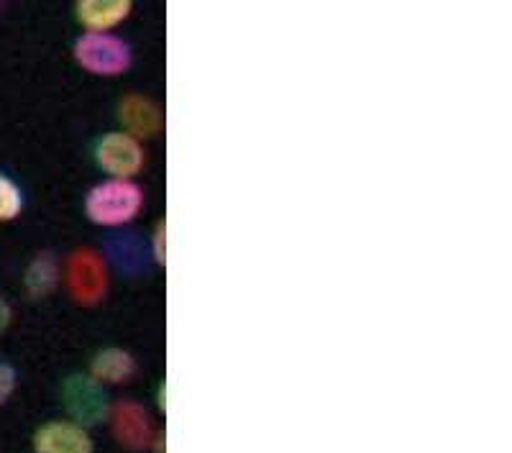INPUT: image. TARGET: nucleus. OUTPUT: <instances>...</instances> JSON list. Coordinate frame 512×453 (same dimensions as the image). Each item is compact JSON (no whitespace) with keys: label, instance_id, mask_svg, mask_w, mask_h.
Wrapping results in <instances>:
<instances>
[{"label":"nucleus","instance_id":"nucleus-1","mask_svg":"<svg viewBox=\"0 0 512 453\" xmlns=\"http://www.w3.org/2000/svg\"><path fill=\"white\" fill-rule=\"evenodd\" d=\"M144 205V192L134 180L98 182L85 198V215L95 226L118 228L131 223Z\"/></svg>","mask_w":512,"mask_h":453},{"label":"nucleus","instance_id":"nucleus-2","mask_svg":"<svg viewBox=\"0 0 512 453\" xmlns=\"http://www.w3.org/2000/svg\"><path fill=\"white\" fill-rule=\"evenodd\" d=\"M72 54H75V62L80 64L82 70L103 77L123 75L134 64L131 47L111 31H85L75 39Z\"/></svg>","mask_w":512,"mask_h":453},{"label":"nucleus","instance_id":"nucleus-3","mask_svg":"<svg viewBox=\"0 0 512 453\" xmlns=\"http://www.w3.org/2000/svg\"><path fill=\"white\" fill-rule=\"evenodd\" d=\"M59 400H62V407L67 410L72 423L82 425V428L105 423L108 413H111L108 392L90 374H70V377L64 379L62 390H59Z\"/></svg>","mask_w":512,"mask_h":453},{"label":"nucleus","instance_id":"nucleus-4","mask_svg":"<svg viewBox=\"0 0 512 453\" xmlns=\"http://www.w3.org/2000/svg\"><path fill=\"white\" fill-rule=\"evenodd\" d=\"M67 290L77 305L93 308L108 292V267L103 256L93 249H77L67 259Z\"/></svg>","mask_w":512,"mask_h":453},{"label":"nucleus","instance_id":"nucleus-5","mask_svg":"<svg viewBox=\"0 0 512 453\" xmlns=\"http://www.w3.org/2000/svg\"><path fill=\"white\" fill-rule=\"evenodd\" d=\"M93 154L98 167L116 180H131L134 175H139L146 162L139 139L126 131H111V134L100 136L95 141Z\"/></svg>","mask_w":512,"mask_h":453},{"label":"nucleus","instance_id":"nucleus-6","mask_svg":"<svg viewBox=\"0 0 512 453\" xmlns=\"http://www.w3.org/2000/svg\"><path fill=\"white\" fill-rule=\"evenodd\" d=\"M111 420L113 438L121 448L128 453H144L154 446L157 441V430H154L152 418L146 413V407L136 400H121L111 405Z\"/></svg>","mask_w":512,"mask_h":453},{"label":"nucleus","instance_id":"nucleus-7","mask_svg":"<svg viewBox=\"0 0 512 453\" xmlns=\"http://www.w3.org/2000/svg\"><path fill=\"white\" fill-rule=\"evenodd\" d=\"M34 453H95V441L72 420H49L36 428Z\"/></svg>","mask_w":512,"mask_h":453},{"label":"nucleus","instance_id":"nucleus-8","mask_svg":"<svg viewBox=\"0 0 512 453\" xmlns=\"http://www.w3.org/2000/svg\"><path fill=\"white\" fill-rule=\"evenodd\" d=\"M118 121L126 126V134H131L136 139V136L159 134L164 118L154 100L131 93L118 103Z\"/></svg>","mask_w":512,"mask_h":453},{"label":"nucleus","instance_id":"nucleus-9","mask_svg":"<svg viewBox=\"0 0 512 453\" xmlns=\"http://www.w3.org/2000/svg\"><path fill=\"white\" fill-rule=\"evenodd\" d=\"M134 11L131 0H80L75 16L88 31H108L123 24Z\"/></svg>","mask_w":512,"mask_h":453},{"label":"nucleus","instance_id":"nucleus-10","mask_svg":"<svg viewBox=\"0 0 512 453\" xmlns=\"http://www.w3.org/2000/svg\"><path fill=\"white\" fill-rule=\"evenodd\" d=\"M134 374L136 359L123 349H103L90 361V377L100 384H123Z\"/></svg>","mask_w":512,"mask_h":453},{"label":"nucleus","instance_id":"nucleus-11","mask_svg":"<svg viewBox=\"0 0 512 453\" xmlns=\"http://www.w3.org/2000/svg\"><path fill=\"white\" fill-rule=\"evenodd\" d=\"M57 282H59V264L57 259H54V254H49V251L36 256L24 274V285L31 297H47L49 292L57 287Z\"/></svg>","mask_w":512,"mask_h":453},{"label":"nucleus","instance_id":"nucleus-12","mask_svg":"<svg viewBox=\"0 0 512 453\" xmlns=\"http://www.w3.org/2000/svg\"><path fill=\"white\" fill-rule=\"evenodd\" d=\"M24 210V192L8 175L0 172V223L16 221Z\"/></svg>","mask_w":512,"mask_h":453},{"label":"nucleus","instance_id":"nucleus-13","mask_svg":"<svg viewBox=\"0 0 512 453\" xmlns=\"http://www.w3.org/2000/svg\"><path fill=\"white\" fill-rule=\"evenodd\" d=\"M16 369H13L8 361H0V407L6 405L8 400L13 397V392H16Z\"/></svg>","mask_w":512,"mask_h":453},{"label":"nucleus","instance_id":"nucleus-14","mask_svg":"<svg viewBox=\"0 0 512 453\" xmlns=\"http://www.w3.org/2000/svg\"><path fill=\"white\" fill-rule=\"evenodd\" d=\"M11 320H13L11 302H8L6 297L0 295V333L8 331V326H11Z\"/></svg>","mask_w":512,"mask_h":453}]
</instances>
